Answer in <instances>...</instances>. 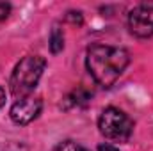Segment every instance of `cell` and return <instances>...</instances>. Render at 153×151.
Returning <instances> with one entry per match:
<instances>
[{
  "label": "cell",
  "mask_w": 153,
  "mask_h": 151,
  "mask_svg": "<svg viewBox=\"0 0 153 151\" xmlns=\"http://www.w3.org/2000/svg\"><path fill=\"white\" fill-rule=\"evenodd\" d=\"M41 109H43V103H41L39 98L25 96V98H20L11 107L9 115L16 124H29L41 114Z\"/></svg>",
  "instance_id": "5b68a950"
},
{
  "label": "cell",
  "mask_w": 153,
  "mask_h": 151,
  "mask_svg": "<svg viewBox=\"0 0 153 151\" xmlns=\"http://www.w3.org/2000/svg\"><path fill=\"white\" fill-rule=\"evenodd\" d=\"M53 151H87L84 146H80V144H76L73 141H64V142H61V144H57Z\"/></svg>",
  "instance_id": "52a82bcc"
},
{
  "label": "cell",
  "mask_w": 153,
  "mask_h": 151,
  "mask_svg": "<svg viewBox=\"0 0 153 151\" xmlns=\"http://www.w3.org/2000/svg\"><path fill=\"white\" fill-rule=\"evenodd\" d=\"M62 48H64V34H62V29L53 27L52 29V34H50V50H52V53H59Z\"/></svg>",
  "instance_id": "8992f818"
},
{
  "label": "cell",
  "mask_w": 153,
  "mask_h": 151,
  "mask_svg": "<svg viewBox=\"0 0 153 151\" xmlns=\"http://www.w3.org/2000/svg\"><path fill=\"white\" fill-rule=\"evenodd\" d=\"M45 66H46V61L39 55H27L23 57L13 75L9 80V85H11V93L20 100V98H25V96H30V93L36 89L39 78L45 71Z\"/></svg>",
  "instance_id": "7a4b0ae2"
},
{
  "label": "cell",
  "mask_w": 153,
  "mask_h": 151,
  "mask_svg": "<svg viewBox=\"0 0 153 151\" xmlns=\"http://www.w3.org/2000/svg\"><path fill=\"white\" fill-rule=\"evenodd\" d=\"M96 151H119V150L116 146H112V144H102V146H98Z\"/></svg>",
  "instance_id": "8fae6325"
},
{
  "label": "cell",
  "mask_w": 153,
  "mask_h": 151,
  "mask_svg": "<svg viewBox=\"0 0 153 151\" xmlns=\"http://www.w3.org/2000/svg\"><path fill=\"white\" fill-rule=\"evenodd\" d=\"M128 29L137 38L153 36V2H144L134 7L128 14Z\"/></svg>",
  "instance_id": "277c9868"
},
{
  "label": "cell",
  "mask_w": 153,
  "mask_h": 151,
  "mask_svg": "<svg viewBox=\"0 0 153 151\" xmlns=\"http://www.w3.org/2000/svg\"><path fill=\"white\" fill-rule=\"evenodd\" d=\"M98 128L105 139L114 142H126L134 132V123L123 110L116 107H109L100 115Z\"/></svg>",
  "instance_id": "3957f363"
},
{
  "label": "cell",
  "mask_w": 153,
  "mask_h": 151,
  "mask_svg": "<svg viewBox=\"0 0 153 151\" xmlns=\"http://www.w3.org/2000/svg\"><path fill=\"white\" fill-rule=\"evenodd\" d=\"M0 151H27L22 142H0Z\"/></svg>",
  "instance_id": "ba28073f"
},
{
  "label": "cell",
  "mask_w": 153,
  "mask_h": 151,
  "mask_svg": "<svg viewBox=\"0 0 153 151\" xmlns=\"http://www.w3.org/2000/svg\"><path fill=\"white\" fill-rule=\"evenodd\" d=\"M9 13H11V5L0 2V20H5V18L9 16Z\"/></svg>",
  "instance_id": "30bf717a"
},
{
  "label": "cell",
  "mask_w": 153,
  "mask_h": 151,
  "mask_svg": "<svg viewBox=\"0 0 153 151\" xmlns=\"http://www.w3.org/2000/svg\"><path fill=\"white\" fill-rule=\"evenodd\" d=\"M66 20L71 21V23H78V25H80V23H82V14H80V13H75V11H71V13L66 14Z\"/></svg>",
  "instance_id": "9c48e42d"
},
{
  "label": "cell",
  "mask_w": 153,
  "mask_h": 151,
  "mask_svg": "<svg viewBox=\"0 0 153 151\" xmlns=\"http://www.w3.org/2000/svg\"><path fill=\"white\" fill-rule=\"evenodd\" d=\"M4 103H5V91L0 87V107H2Z\"/></svg>",
  "instance_id": "7c38bea8"
},
{
  "label": "cell",
  "mask_w": 153,
  "mask_h": 151,
  "mask_svg": "<svg viewBox=\"0 0 153 151\" xmlns=\"http://www.w3.org/2000/svg\"><path fill=\"white\" fill-rule=\"evenodd\" d=\"M130 62V55L125 48L94 44L87 50L85 66L94 82L102 87H111L117 82Z\"/></svg>",
  "instance_id": "6da1fadb"
}]
</instances>
